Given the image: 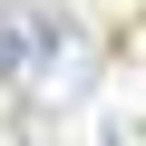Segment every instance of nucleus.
<instances>
[{"label": "nucleus", "instance_id": "nucleus-1", "mask_svg": "<svg viewBox=\"0 0 146 146\" xmlns=\"http://www.w3.org/2000/svg\"><path fill=\"white\" fill-rule=\"evenodd\" d=\"M0 78L29 88V98H49V107H78V88L98 78V49L58 10H0Z\"/></svg>", "mask_w": 146, "mask_h": 146}]
</instances>
